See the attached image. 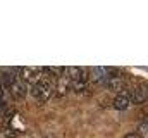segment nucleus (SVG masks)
Wrapping results in <instances>:
<instances>
[{
    "label": "nucleus",
    "mask_w": 148,
    "mask_h": 138,
    "mask_svg": "<svg viewBox=\"0 0 148 138\" xmlns=\"http://www.w3.org/2000/svg\"><path fill=\"white\" fill-rule=\"evenodd\" d=\"M88 81H90V69L79 68V72H77V76H76L73 81H71V90L77 92V93H79V92H83V90L86 88Z\"/></svg>",
    "instance_id": "2"
},
{
    "label": "nucleus",
    "mask_w": 148,
    "mask_h": 138,
    "mask_svg": "<svg viewBox=\"0 0 148 138\" xmlns=\"http://www.w3.org/2000/svg\"><path fill=\"white\" fill-rule=\"evenodd\" d=\"M3 83H5V88L10 92V95H12L14 99H24V97L28 95V86L23 83V79L19 78L17 71H9V72H5Z\"/></svg>",
    "instance_id": "1"
},
{
    "label": "nucleus",
    "mask_w": 148,
    "mask_h": 138,
    "mask_svg": "<svg viewBox=\"0 0 148 138\" xmlns=\"http://www.w3.org/2000/svg\"><path fill=\"white\" fill-rule=\"evenodd\" d=\"M3 95H5V83L3 79H0V102H3Z\"/></svg>",
    "instance_id": "8"
},
{
    "label": "nucleus",
    "mask_w": 148,
    "mask_h": 138,
    "mask_svg": "<svg viewBox=\"0 0 148 138\" xmlns=\"http://www.w3.org/2000/svg\"><path fill=\"white\" fill-rule=\"evenodd\" d=\"M53 85H55V92H57L59 97H64V95H67V93L71 92V79L66 78L64 74H62L60 78H57Z\"/></svg>",
    "instance_id": "5"
},
{
    "label": "nucleus",
    "mask_w": 148,
    "mask_h": 138,
    "mask_svg": "<svg viewBox=\"0 0 148 138\" xmlns=\"http://www.w3.org/2000/svg\"><path fill=\"white\" fill-rule=\"evenodd\" d=\"M129 95H131V104H143L147 100V88L143 86H138V88H134L133 92H129Z\"/></svg>",
    "instance_id": "7"
},
{
    "label": "nucleus",
    "mask_w": 148,
    "mask_h": 138,
    "mask_svg": "<svg viewBox=\"0 0 148 138\" xmlns=\"http://www.w3.org/2000/svg\"><path fill=\"white\" fill-rule=\"evenodd\" d=\"M124 138H141L140 135H136V133H129V135H126Z\"/></svg>",
    "instance_id": "9"
},
{
    "label": "nucleus",
    "mask_w": 148,
    "mask_h": 138,
    "mask_svg": "<svg viewBox=\"0 0 148 138\" xmlns=\"http://www.w3.org/2000/svg\"><path fill=\"white\" fill-rule=\"evenodd\" d=\"M131 105V95L129 92H119L115 97H114V109L117 110H124Z\"/></svg>",
    "instance_id": "4"
},
{
    "label": "nucleus",
    "mask_w": 148,
    "mask_h": 138,
    "mask_svg": "<svg viewBox=\"0 0 148 138\" xmlns=\"http://www.w3.org/2000/svg\"><path fill=\"white\" fill-rule=\"evenodd\" d=\"M109 78V69L107 68H93L90 69V79L95 83H105Z\"/></svg>",
    "instance_id": "6"
},
{
    "label": "nucleus",
    "mask_w": 148,
    "mask_h": 138,
    "mask_svg": "<svg viewBox=\"0 0 148 138\" xmlns=\"http://www.w3.org/2000/svg\"><path fill=\"white\" fill-rule=\"evenodd\" d=\"M17 74H19V78L23 79L24 85H29V86H31V85L36 83L40 69H36V68H19Z\"/></svg>",
    "instance_id": "3"
}]
</instances>
